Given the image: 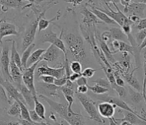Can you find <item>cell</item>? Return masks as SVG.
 I'll use <instances>...</instances> for the list:
<instances>
[{
	"mask_svg": "<svg viewBox=\"0 0 146 125\" xmlns=\"http://www.w3.org/2000/svg\"><path fill=\"white\" fill-rule=\"evenodd\" d=\"M39 97L42 98L43 100H45L52 110H54L57 113L58 115L62 119L65 120L66 121L71 125H79V124H84L83 116L81 115L80 113H75L74 112H70L68 110V105L66 103H62V102H58L52 100L50 98H48V96L45 95L40 94Z\"/></svg>",
	"mask_w": 146,
	"mask_h": 125,
	"instance_id": "cell-1",
	"label": "cell"
},
{
	"mask_svg": "<svg viewBox=\"0 0 146 125\" xmlns=\"http://www.w3.org/2000/svg\"><path fill=\"white\" fill-rule=\"evenodd\" d=\"M64 40L73 57L79 62H83L86 59V52L83 39L80 36L69 33L64 35Z\"/></svg>",
	"mask_w": 146,
	"mask_h": 125,
	"instance_id": "cell-2",
	"label": "cell"
},
{
	"mask_svg": "<svg viewBox=\"0 0 146 125\" xmlns=\"http://www.w3.org/2000/svg\"><path fill=\"white\" fill-rule=\"evenodd\" d=\"M77 97L81 105L83 106L86 113L88 114L90 119L94 120L98 123L105 122L104 120L102 119V116L98 113V106H96V102H94L93 99L90 98L88 95L82 94V93L77 92Z\"/></svg>",
	"mask_w": 146,
	"mask_h": 125,
	"instance_id": "cell-3",
	"label": "cell"
},
{
	"mask_svg": "<svg viewBox=\"0 0 146 125\" xmlns=\"http://www.w3.org/2000/svg\"><path fill=\"white\" fill-rule=\"evenodd\" d=\"M51 6L46 8V9L43 11L41 12L40 13L38 14L37 18H36L35 21H33L26 28L25 33H24V38H23V41H22V46H21V49L22 52L26 50L28 46H30L31 44H33V42L35 39L36 33H37V29L38 28V21L40 20V18L45 17V12L48 10Z\"/></svg>",
	"mask_w": 146,
	"mask_h": 125,
	"instance_id": "cell-4",
	"label": "cell"
},
{
	"mask_svg": "<svg viewBox=\"0 0 146 125\" xmlns=\"http://www.w3.org/2000/svg\"><path fill=\"white\" fill-rule=\"evenodd\" d=\"M42 61H38L35 64H33L32 66L24 69V71H23V83L31 91L35 98H38V96H37V92H37L35 84V70L37 67H38L39 62H42Z\"/></svg>",
	"mask_w": 146,
	"mask_h": 125,
	"instance_id": "cell-5",
	"label": "cell"
},
{
	"mask_svg": "<svg viewBox=\"0 0 146 125\" xmlns=\"http://www.w3.org/2000/svg\"><path fill=\"white\" fill-rule=\"evenodd\" d=\"M3 45V50L1 53V73L3 78L6 80H8L9 81H13L12 77L10 75V71H9V66H10V62H11V58L9 55V44L6 42V44Z\"/></svg>",
	"mask_w": 146,
	"mask_h": 125,
	"instance_id": "cell-6",
	"label": "cell"
},
{
	"mask_svg": "<svg viewBox=\"0 0 146 125\" xmlns=\"http://www.w3.org/2000/svg\"><path fill=\"white\" fill-rule=\"evenodd\" d=\"M47 63H48L47 62H44L42 65L38 66L36 69L35 74L38 78L42 75H51L56 78H62L66 75V69L63 65L58 68H55L49 66Z\"/></svg>",
	"mask_w": 146,
	"mask_h": 125,
	"instance_id": "cell-7",
	"label": "cell"
},
{
	"mask_svg": "<svg viewBox=\"0 0 146 125\" xmlns=\"http://www.w3.org/2000/svg\"><path fill=\"white\" fill-rule=\"evenodd\" d=\"M0 84L1 85H3L5 89H6L8 97L9 98V101L11 102V103H13V101H21L24 102L26 104V102L24 100V98L23 95L21 94V91L19 90L17 87L14 86L11 81H9L8 80H6L5 78H3V76L2 75L0 78ZM27 105V104H26Z\"/></svg>",
	"mask_w": 146,
	"mask_h": 125,
	"instance_id": "cell-8",
	"label": "cell"
},
{
	"mask_svg": "<svg viewBox=\"0 0 146 125\" xmlns=\"http://www.w3.org/2000/svg\"><path fill=\"white\" fill-rule=\"evenodd\" d=\"M113 4L114 5V6L116 7V12L113 10V9L111 8L109 4H106L107 6V9H99L102 11H103L104 13H106L107 15H109L110 17L113 20L116 21V24H119L120 27H122L125 24H127V23H132L133 22L130 20L128 18V17H127L124 13L121 12V10L119 9V7L117 6L116 3H113Z\"/></svg>",
	"mask_w": 146,
	"mask_h": 125,
	"instance_id": "cell-9",
	"label": "cell"
},
{
	"mask_svg": "<svg viewBox=\"0 0 146 125\" xmlns=\"http://www.w3.org/2000/svg\"><path fill=\"white\" fill-rule=\"evenodd\" d=\"M62 56H65L63 52L55 45L51 44L45 50V53L42 55V60L48 63H53L56 62Z\"/></svg>",
	"mask_w": 146,
	"mask_h": 125,
	"instance_id": "cell-10",
	"label": "cell"
},
{
	"mask_svg": "<svg viewBox=\"0 0 146 125\" xmlns=\"http://www.w3.org/2000/svg\"><path fill=\"white\" fill-rule=\"evenodd\" d=\"M146 10V4L140 3H134L131 2L128 6L124 7L123 13L125 14L130 15L138 16L141 19L144 18L145 12Z\"/></svg>",
	"mask_w": 146,
	"mask_h": 125,
	"instance_id": "cell-11",
	"label": "cell"
},
{
	"mask_svg": "<svg viewBox=\"0 0 146 125\" xmlns=\"http://www.w3.org/2000/svg\"><path fill=\"white\" fill-rule=\"evenodd\" d=\"M81 13L84 16L82 24H84V26L93 27H95L96 24H102V21L98 20V18L92 12V10H89L85 6L82 8Z\"/></svg>",
	"mask_w": 146,
	"mask_h": 125,
	"instance_id": "cell-12",
	"label": "cell"
},
{
	"mask_svg": "<svg viewBox=\"0 0 146 125\" xmlns=\"http://www.w3.org/2000/svg\"><path fill=\"white\" fill-rule=\"evenodd\" d=\"M9 35H18L17 27L13 24L6 22L2 20L0 22V40L3 43V40L5 37Z\"/></svg>",
	"mask_w": 146,
	"mask_h": 125,
	"instance_id": "cell-13",
	"label": "cell"
},
{
	"mask_svg": "<svg viewBox=\"0 0 146 125\" xmlns=\"http://www.w3.org/2000/svg\"><path fill=\"white\" fill-rule=\"evenodd\" d=\"M95 36H96V42H97V44L98 45V46L100 47L103 53L105 54V56L106 57L107 60L109 62H110L111 65H113L114 63H116V60L114 59L113 57V54H115L111 50L110 48L109 47V45L106 42H105L102 39H101V36H99L97 34V32H95Z\"/></svg>",
	"mask_w": 146,
	"mask_h": 125,
	"instance_id": "cell-14",
	"label": "cell"
},
{
	"mask_svg": "<svg viewBox=\"0 0 146 125\" xmlns=\"http://www.w3.org/2000/svg\"><path fill=\"white\" fill-rule=\"evenodd\" d=\"M9 71L13 83L19 88L23 83V70L16 64V62L13 60H11L10 66H9Z\"/></svg>",
	"mask_w": 146,
	"mask_h": 125,
	"instance_id": "cell-15",
	"label": "cell"
},
{
	"mask_svg": "<svg viewBox=\"0 0 146 125\" xmlns=\"http://www.w3.org/2000/svg\"><path fill=\"white\" fill-rule=\"evenodd\" d=\"M117 107L116 105L109 102H102L98 105V110L99 114L103 118L110 119L113 117L115 113V108Z\"/></svg>",
	"mask_w": 146,
	"mask_h": 125,
	"instance_id": "cell-16",
	"label": "cell"
},
{
	"mask_svg": "<svg viewBox=\"0 0 146 125\" xmlns=\"http://www.w3.org/2000/svg\"><path fill=\"white\" fill-rule=\"evenodd\" d=\"M101 99L102 101L109 102H111V103H113V104H115L116 106H118V107L120 108V109L128 110L130 112H132V113H135V114H137L138 116H141V115H139L136 111H134L132 108L130 107L127 102H125L123 100L120 99V98H116V97H113V96H108V95H106L103 94V95L101 96Z\"/></svg>",
	"mask_w": 146,
	"mask_h": 125,
	"instance_id": "cell-17",
	"label": "cell"
},
{
	"mask_svg": "<svg viewBox=\"0 0 146 125\" xmlns=\"http://www.w3.org/2000/svg\"><path fill=\"white\" fill-rule=\"evenodd\" d=\"M40 88L38 89H37V92L38 91H42L43 90V92H41V94H45V95H52V96H56L57 93H58V90L60 89V87L57 86L55 84H48V83H45L42 81V83H38Z\"/></svg>",
	"mask_w": 146,
	"mask_h": 125,
	"instance_id": "cell-18",
	"label": "cell"
},
{
	"mask_svg": "<svg viewBox=\"0 0 146 125\" xmlns=\"http://www.w3.org/2000/svg\"><path fill=\"white\" fill-rule=\"evenodd\" d=\"M135 70L134 69L133 71H131V73H129V72H125L122 71L120 72L119 74L122 76L123 78H124V80H126V81L129 84V85L131 86L133 88H134L135 90H137L138 92H140L141 90V84L139 83V81L137 80V78L134 77V72Z\"/></svg>",
	"mask_w": 146,
	"mask_h": 125,
	"instance_id": "cell-19",
	"label": "cell"
},
{
	"mask_svg": "<svg viewBox=\"0 0 146 125\" xmlns=\"http://www.w3.org/2000/svg\"><path fill=\"white\" fill-rule=\"evenodd\" d=\"M19 90L21 91V94L24 96V100L26 102L27 106L30 109L35 108V98H34V95H33L31 91L24 84H21V87L19 88Z\"/></svg>",
	"mask_w": 146,
	"mask_h": 125,
	"instance_id": "cell-20",
	"label": "cell"
},
{
	"mask_svg": "<svg viewBox=\"0 0 146 125\" xmlns=\"http://www.w3.org/2000/svg\"><path fill=\"white\" fill-rule=\"evenodd\" d=\"M2 6H6L8 8H22L24 9L28 6H31L33 3L27 4V1L24 0H1L0 1Z\"/></svg>",
	"mask_w": 146,
	"mask_h": 125,
	"instance_id": "cell-21",
	"label": "cell"
},
{
	"mask_svg": "<svg viewBox=\"0 0 146 125\" xmlns=\"http://www.w3.org/2000/svg\"><path fill=\"white\" fill-rule=\"evenodd\" d=\"M91 10H92V12L98 18V20H100L102 22H103L105 24H115V25L117 24L116 21H114V20H113V19H112L110 16L107 15L106 13L100 10L98 8H95V7H93V6H91Z\"/></svg>",
	"mask_w": 146,
	"mask_h": 125,
	"instance_id": "cell-22",
	"label": "cell"
},
{
	"mask_svg": "<svg viewBox=\"0 0 146 125\" xmlns=\"http://www.w3.org/2000/svg\"><path fill=\"white\" fill-rule=\"evenodd\" d=\"M60 17H61V13H60V10H59V11L57 12V15L55 16V17H54L53 18H52L51 20H46L45 18V17L40 18V20H39L38 21V33L42 32V31L46 30V29L49 27V25H50L54 21L59 20Z\"/></svg>",
	"mask_w": 146,
	"mask_h": 125,
	"instance_id": "cell-23",
	"label": "cell"
},
{
	"mask_svg": "<svg viewBox=\"0 0 146 125\" xmlns=\"http://www.w3.org/2000/svg\"><path fill=\"white\" fill-rule=\"evenodd\" d=\"M110 32L112 36V39L113 40H118V41H122V42H127L128 39L123 29L119 27H113L110 29Z\"/></svg>",
	"mask_w": 146,
	"mask_h": 125,
	"instance_id": "cell-24",
	"label": "cell"
},
{
	"mask_svg": "<svg viewBox=\"0 0 146 125\" xmlns=\"http://www.w3.org/2000/svg\"><path fill=\"white\" fill-rule=\"evenodd\" d=\"M45 50L46 49H38L35 51H34L31 55V57H29V59H28L27 67H29L31 66H32L33 64H35L38 61H42V55L45 53Z\"/></svg>",
	"mask_w": 146,
	"mask_h": 125,
	"instance_id": "cell-25",
	"label": "cell"
},
{
	"mask_svg": "<svg viewBox=\"0 0 146 125\" xmlns=\"http://www.w3.org/2000/svg\"><path fill=\"white\" fill-rule=\"evenodd\" d=\"M118 63L122 67L123 71L129 72L131 69V57L127 52H121V59Z\"/></svg>",
	"mask_w": 146,
	"mask_h": 125,
	"instance_id": "cell-26",
	"label": "cell"
},
{
	"mask_svg": "<svg viewBox=\"0 0 146 125\" xmlns=\"http://www.w3.org/2000/svg\"><path fill=\"white\" fill-rule=\"evenodd\" d=\"M57 38H58V36L56 33L52 31V27H48L46 30H45V32L42 35V43L48 42L50 44H53Z\"/></svg>",
	"mask_w": 146,
	"mask_h": 125,
	"instance_id": "cell-27",
	"label": "cell"
},
{
	"mask_svg": "<svg viewBox=\"0 0 146 125\" xmlns=\"http://www.w3.org/2000/svg\"><path fill=\"white\" fill-rule=\"evenodd\" d=\"M11 53H10V58L11 60H13L16 62V64L20 67V68L24 71V67L22 65V60H21V57L20 56V54L17 50L16 48V43L14 41H13L12 42V48H11Z\"/></svg>",
	"mask_w": 146,
	"mask_h": 125,
	"instance_id": "cell-28",
	"label": "cell"
},
{
	"mask_svg": "<svg viewBox=\"0 0 146 125\" xmlns=\"http://www.w3.org/2000/svg\"><path fill=\"white\" fill-rule=\"evenodd\" d=\"M21 105L19 103V102L15 100L13 101L12 104L10 105V107L8 110H7V114L9 116H21Z\"/></svg>",
	"mask_w": 146,
	"mask_h": 125,
	"instance_id": "cell-29",
	"label": "cell"
},
{
	"mask_svg": "<svg viewBox=\"0 0 146 125\" xmlns=\"http://www.w3.org/2000/svg\"><path fill=\"white\" fill-rule=\"evenodd\" d=\"M35 47V44H31L30 46L26 49V50L23 52V55L21 57V60H22V65H23V67L24 69L27 68V61H28V59L29 57H31V55L32 53V50Z\"/></svg>",
	"mask_w": 146,
	"mask_h": 125,
	"instance_id": "cell-30",
	"label": "cell"
},
{
	"mask_svg": "<svg viewBox=\"0 0 146 125\" xmlns=\"http://www.w3.org/2000/svg\"><path fill=\"white\" fill-rule=\"evenodd\" d=\"M35 110L38 113L39 116L42 117L43 120H46V117H45V106L42 104V102L38 100V98H35Z\"/></svg>",
	"mask_w": 146,
	"mask_h": 125,
	"instance_id": "cell-31",
	"label": "cell"
},
{
	"mask_svg": "<svg viewBox=\"0 0 146 125\" xmlns=\"http://www.w3.org/2000/svg\"><path fill=\"white\" fill-rule=\"evenodd\" d=\"M129 92H130V95H131V100L135 104H138L144 98L143 94H141L137 90L134 91V90L131 89V88H129Z\"/></svg>",
	"mask_w": 146,
	"mask_h": 125,
	"instance_id": "cell-32",
	"label": "cell"
},
{
	"mask_svg": "<svg viewBox=\"0 0 146 125\" xmlns=\"http://www.w3.org/2000/svg\"><path fill=\"white\" fill-rule=\"evenodd\" d=\"M119 51L121 52H127L130 54H131L132 56L134 55V48L131 45H129L127 42H122L119 41Z\"/></svg>",
	"mask_w": 146,
	"mask_h": 125,
	"instance_id": "cell-33",
	"label": "cell"
},
{
	"mask_svg": "<svg viewBox=\"0 0 146 125\" xmlns=\"http://www.w3.org/2000/svg\"><path fill=\"white\" fill-rule=\"evenodd\" d=\"M63 31H61V34H60V37H58L56 39V40L54 42L53 45H55L56 47H58L60 49V50L63 52V53H64V57H67V50H66V45L64 44V42H63V40H62V35H63Z\"/></svg>",
	"mask_w": 146,
	"mask_h": 125,
	"instance_id": "cell-34",
	"label": "cell"
},
{
	"mask_svg": "<svg viewBox=\"0 0 146 125\" xmlns=\"http://www.w3.org/2000/svg\"><path fill=\"white\" fill-rule=\"evenodd\" d=\"M88 89L91 90L92 92H94L95 94H97V95H103L105 93H107L109 89L105 88V87H102L101 85H98L96 84V85L94 86H90V85H88Z\"/></svg>",
	"mask_w": 146,
	"mask_h": 125,
	"instance_id": "cell-35",
	"label": "cell"
},
{
	"mask_svg": "<svg viewBox=\"0 0 146 125\" xmlns=\"http://www.w3.org/2000/svg\"><path fill=\"white\" fill-rule=\"evenodd\" d=\"M30 116L33 121L37 123V124H48V123L42 122L43 119H42L41 116H39L38 114V113L35 110V109H34V110H33V109H31L30 110Z\"/></svg>",
	"mask_w": 146,
	"mask_h": 125,
	"instance_id": "cell-36",
	"label": "cell"
},
{
	"mask_svg": "<svg viewBox=\"0 0 146 125\" xmlns=\"http://www.w3.org/2000/svg\"><path fill=\"white\" fill-rule=\"evenodd\" d=\"M70 70L74 73L82 74V64L81 63V62H79L78 60L73 61V62H70Z\"/></svg>",
	"mask_w": 146,
	"mask_h": 125,
	"instance_id": "cell-37",
	"label": "cell"
},
{
	"mask_svg": "<svg viewBox=\"0 0 146 125\" xmlns=\"http://www.w3.org/2000/svg\"><path fill=\"white\" fill-rule=\"evenodd\" d=\"M0 98H1L2 101L5 102L6 103H8L9 105L12 104L11 102L9 101V98L8 97V95H7L6 89H5V88L3 85H1V87H0Z\"/></svg>",
	"mask_w": 146,
	"mask_h": 125,
	"instance_id": "cell-38",
	"label": "cell"
},
{
	"mask_svg": "<svg viewBox=\"0 0 146 125\" xmlns=\"http://www.w3.org/2000/svg\"><path fill=\"white\" fill-rule=\"evenodd\" d=\"M146 38V28L145 29H142V30L139 31V32L137 33L136 35V42H137V45H140L142 42L144 41V39Z\"/></svg>",
	"mask_w": 146,
	"mask_h": 125,
	"instance_id": "cell-39",
	"label": "cell"
},
{
	"mask_svg": "<svg viewBox=\"0 0 146 125\" xmlns=\"http://www.w3.org/2000/svg\"><path fill=\"white\" fill-rule=\"evenodd\" d=\"M111 88L119 95V97H124L126 95V90L125 88H124V87L119 86V85H117L116 84H115L113 85H112Z\"/></svg>",
	"mask_w": 146,
	"mask_h": 125,
	"instance_id": "cell-40",
	"label": "cell"
},
{
	"mask_svg": "<svg viewBox=\"0 0 146 125\" xmlns=\"http://www.w3.org/2000/svg\"><path fill=\"white\" fill-rule=\"evenodd\" d=\"M96 70H95V69L92 68V67H86L82 71V76L87 78H92L94 74H95V73L96 72Z\"/></svg>",
	"mask_w": 146,
	"mask_h": 125,
	"instance_id": "cell-41",
	"label": "cell"
},
{
	"mask_svg": "<svg viewBox=\"0 0 146 125\" xmlns=\"http://www.w3.org/2000/svg\"><path fill=\"white\" fill-rule=\"evenodd\" d=\"M95 83L98 84V85L105 87V88H106L108 89H110L111 88V84L107 78L106 79H105V78H98V79L95 80Z\"/></svg>",
	"mask_w": 146,
	"mask_h": 125,
	"instance_id": "cell-42",
	"label": "cell"
},
{
	"mask_svg": "<svg viewBox=\"0 0 146 125\" xmlns=\"http://www.w3.org/2000/svg\"><path fill=\"white\" fill-rule=\"evenodd\" d=\"M67 80H68V78L66 77V75H65V76H63L62 78H56L54 84H55L56 85H57V86L63 87L65 86L67 82Z\"/></svg>",
	"mask_w": 146,
	"mask_h": 125,
	"instance_id": "cell-43",
	"label": "cell"
},
{
	"mask_svg": "<svg viewBox=\"0 0 146 125\" xmlns=\"http://www.w3.org/2000/svg\"><path fill=\"white\" fill-rule=\"evenodd\" d=\"M114 75H115V78H116V83L117 85L119 86L124 87L125 86V82H124V80L123 79L121 75L119 73L118 70H116L114 71Z\"/></svg>",
	"mask_w": 146,
	"mask_h": 125,
	"instance_id": "cell-44",
	"label": "cell"
},
{
	"mask_svg": "<svg viewBox=\"0 0 146 125\" xmlns=\"http://www.w3.org/2000/svg\"><path fill=\"white\" fill-rule=\"evenodd\" d=\"M39 79L45 82V83H48V84H54L55 82V79L56 78L53 77V76H51V75H42Z\"/></svg>",
	"mask_w": 146,
	"mask_h": 125,
	"instance_id": "cell-45",
	"label": "cell"
},
{
	"mask_svg": "<svg viewBox=\"0 0 146 125\" xmlns=\"http://www.w3.org/2000/svg\"><path fill=\"white\" fill-rule=\"evenodd\" d=\"M66 100L68 102V110L70 112H74V110L72 109V106L74 102V95H64Z\"/></svg>",
	"mask_w": 146,
	"mask_h": 125,
	"instance_id": "cell-46",
	"label": "cell"
},
{
	"mask_svg": "<svg viewBox=\"0 0 146 125\" xmlns=\"http://www.w3.org/2000/svg\"><path fill=\"white\" fill-rule=\"evenodd\" d=\"M60 91L63 93V95H74L76 91L74 89H72L66 86H63L60 87Z\"/></svg>",
	"mask_w": 146,
	"mask_h": 125,
	"instance_id": "cell-47",
	"label": "cell"
},
{
	"mask_svg": "<svg viewBox=\"0 0 146 125\" xmlns=\"http://www.w3.org/2000/svg\"><path fill=\"white\" fill-rule=\"evenodd\" d=\"M101 39L104 41L105 42H106L107 44L109 43H110L112 41H111V39H112V36H111V34L110 32V31H104V32L102 33L101 35Z\"/></svg>",
	"mask_w": 146,
	"mask_h": 125,
	"instance_id": "cell-48",
	"label": "cell"
},
{
	"mask_svg": "<svg viewBox=\"0 0 146 125\" xmlns=\"http://www.w3.org/2000/svg\"><path fill=\"white\" fill-rule=\"evenodd\" d=\"M137 28L138 30H142V29H145L146 28V17L141 19L140 21L137 24Z\"/></svg>",
	"mask_w": 146,
	"mask_h": 125,
	"instance_id": "cell-49",
	"label": "cell"
},
{
	"mask_svg": "<svg viewBox=\"0 0 146 125\" xmlns=\"http://www.w3.org/2000/svg\"><path fill=\"white\" fill-rule=\"evenodd\" d=\"M76 82H77V84H78V86H81V85H88V84L87 78L84 77V76H81V78H78V80H77Z\"/></svg>",
	"mask_w": 146,
	"mask_h": 125,
	"instance_id": "cell-50",
	"label": "cell"
},
{
	"mask_svg": "<svg viewBox=\"0 0 146 125\" xmlns=\"http://www.w3.org/2000/svg\"><path fill=\"white\" fill-rule=\"evenodd\" d=\"M88 91V85H81L78 86L77 88V92L78 93H82V94H86Z\"/></svg>",
	"mask_w": 146,
	"mask_h": 125,
	"instance_id": "cell-51",
	"label": "cell"
},
{
	"mask_svg": "<svg viewBox=\"0 0 146 125\" xmlns=\"http://www.w3.org/2000/svg\"><path fill=\"white\" fill-rule=\"evenodd\" d=\"M81 76H82V74H79V73H74V74H70L69 79L71 80V81H73V82H75V81H77V80H78V78H81Z\"/></svg>",
	"mask_w": 146,
	"mask_h": 125,
	"instance_id": "cell-52",
	"label": "cell"
},
{
	"mask_svg": "<svg viewBox=\"0 0 146 125\" xmlns=\"http://www.w3.org/2000/svg\"><path fill=\"white\" fill-rule=\"evenodd\" d=\"M128 18L131 20V21H132V22H133V24L138 23L141 20V18L139 17L138 16H136V15H130L128 16Z\"/></svg>",
	"mask_w": 146,
	"mask_h": 125,
	"instance_id": "cell-53",
	"label": "cell"
},
{
	"mask_svg": "<svg viewBox=\"0 0 146 125\" xmlns=\"http://www.w3.org/2000/svg\"><path fill=\"white\" fill-rule=\"evenodd\" d=\"M120 3L122 4L123 6L126 7V6H127L131 3V0H114V3Z\"/></svg>",
	"mask_w": 146,
	"mask_h": 125,
	"instance_id": "cell-54",
	"label": "cell"
},
{
	"mask_svg": "<svg viewBox=\"0 0 146 125\" xmlns=\"http://www.w3.org/2000/svg\"><path fill=\"white\" fill-rule=\"evenodd\" d=\"M144 59V71H145V79L146 80V50L145 51L143 56Z\"/></svg>",
	"mask_w": 146,
	"mask_h": 125,
	"instance_id": "cell-55",
	"label": "cell"
},
{
	"mask_svg": "<svg viewBox=\"0 0 146 125\" xmlns=\"http://www.w3.org/2000/svg\"><path fill=\"white\" fill-rule=\"evenodd\" d=\"M138 48H139V50L140 51L143 50L144 49H145L146 48V38L144 39V41L142 42V43H141V45L138 46Z\"/></svg>",
	"mask_w": 146,
	"mask_h": 125,
	"instance_id": "cell-56",
	"label": "cell"
},
{
	"mask_svg": "<svg viewBox=\"0 0 146 125\" xmlns=\"http://www.w3.org/2000/svg\"><path fill=\"white\" fill-rule=\"evenodd\" d=\"M145 88H146V80L144 79V86H143V97H144V100L145 102L146 103V93H145Z\"/></svg>",
	"mask_w": 146,
	"mask_h": 125,
	"instance_id": "cell-57",
	"label": "cell"
},
{
	"mask_svg": "<svg viewBox=\"0 0 146 125\" xmlns=\"http://www.w3.org/2000/svg\"><path fill=\"white\" fill-rule=\"evenodd\" d=\"M68 2L70 3H74V5H78L79 3H81V0H68Z\"/></svg>",
	"mask_w": 146,
	"mask_h": 125,
	"instance_id": "cell-58",
	"label": "cell"
},
{
	"mask_svg": "<svg viewBox=\"0 0 146 125\" xmlns=\"http://www.w3.org/2000/svg\"><path fill=\"white\" fill-rule=\"evenodd\" d=\"M131 2H134V3H145V4H146V0H131Z\"/></svg>",
	"mask_w": 146,
	"mask_h": 125,
	"instance_id": "cell-59",
	"label": "cell"
},
{
	"mask_svg": "<svg viewBox=\"0 0 146 125\" xmlns=\"http://www.w3.org/2000/svg\"><path fill=\"white\" fill-rule=\"evenodd\" d=\"M8 9H9V8H8L7 6H2V10H3V12H6V11L8 10Z\"/></svg>",
	"mask_w": 146,
	"mask_h": 125,
	"instance_id": "cell-60",
	"label": "cell"
},
{
	"mask_svg": "<svg viewBox=\"0 0 146 125\" xmlns=\"http://www.w3.org/2000/svg\"><path fill=\"white\" fill-rule=\"evenodd\" d=\"M50 119L53 120H55V121H56V118L55 117V115H54L53 113H52L50 115Z\"/></svg>",
	"mask_w": 146,
	"mask_h": 125,
	"instance_id": "cell-61",
	"label": "cell"
},
{
	"mask_svg": "<svg viewBox=\"0 0 146 125\" xmlns=\"http://www.w3.org/2000/svg\"><path fill=\"white\" fill-rule=\"evenodd\" d=\"M106 4H109L110 3H114V0H104Z\"/></svg>",
	"mask_w": 146,
	"mask_h": 125,
	"instance_id": "cell-62",
	"label": "cell"
},
{
	"mask_svg": "<svg viewBox=\"0 0 146 125\" xmlns=\"http://www.w3.org/2000/svg\"><path fill=\"white\" fill-rule=\"evenodd\" d=\"M24 1H27V2H29V3H35V0H24Z\"/></svg>",
	"mask_w": 146,
	"mask_h": 125,
	"instance_id": "cell-63",
	"label": "cell"
},
{
	"mask_svg": "<svg viewBox=\"0 0 146 125\" xmlns=\"http://www.w3.org/2000/svg\"><path fill=\"white\" fill-rule=\"evenodd\" d=\"M35 1L36 3H42V2H43V1H45V0H35Z\"/></svg>",
	"mask_w": 146,
	"mask_h": 125,
	"instance_id": "cell-64",
	"label": "cell"
}]
</instances>
